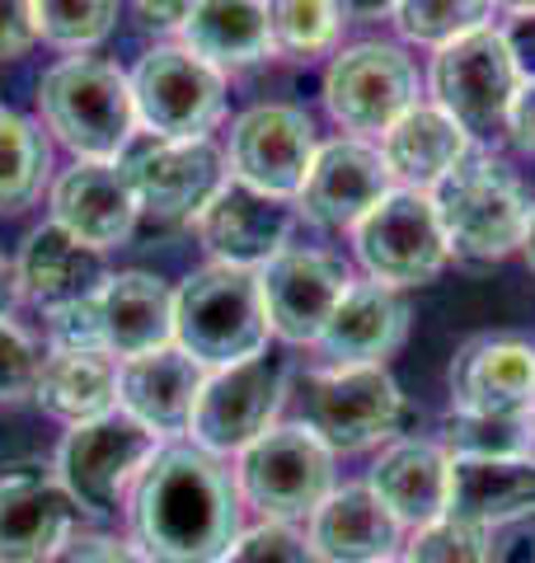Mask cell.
I'll use <instances>...</instances> for the list:
<instances>
[{"instance_id":"4dcf8cb0","label":"cell","mask_w":535,"mask_h":563,"mask_svg":"<svg viewBox=\"0 0 535 563\" xmlns=\"http://www.w3.org/2000/svg\"><path fill=\"white\" fill-rule=\"evenodd\" d=\"M52 179V146L24 113L0 109V217H20L43 198Z\"/></svg>"},{"instance_id":"d4e9b609","label":"cell","mask_w":535,"mask_h":563,"mask_svg":"<svg viewBox=\"0 0 535 563\" xmlns=\"http://www.w3.org/2000/svg\"><path fill=\"white\" fill-rule=\"evenodd\" d=\"M14 273H20V296L29 306H39L43 314L89 301V296L109 282L103 254L80 244L76 235H66L57 221L29 231L20 258H14Z\"/></svg>"},{"instance_id":"c3c4849f","label":"cell","mask_w":535,"mask_h":563,"mask_svg":"<svg viewBox=\"0 0 535 563\" xmlns=\"http://www.w3.org/2000/svg\"><path fill=\"white\" fill-rule=\"evenodd\" d=\"M516 563H535V554H522V559H516Z\"/></svg>"},{"instance_id":"8d00e7d4","label":"cell","mask_w":535,"mask_h":563,"mask_svg":"<svg viewBox=\"0 0 535 563\" xmlns=\"http://www.w3.org/2000/svg\"><path fill=\"white\" fill-rule=\"evenodd\" d=\"M43 372V352L14 320H0V404L33 399Z\"/></svg>"},{"instance_id":"e0dca14e","label":"cell","mask_w":535,"mask_h":563,"mask_svg":"<svg viewBox=\"0 0 535 563\" xmlns=\"http://www.w3.org/2000/svg\"><path fill=\"white\" fill-rule=\"evenodd\" d=\"M137 188L128 161H76L52 184V221L89 250L128 244L137 231Z\"/></svg>"},{"instance_id":"bcb514c9","label":"cell","mask_w":535,"mask_h":563,"mask_svg":"<svg viewBox=\"0 0 535 563\" xmlns=\"http://www.w3.org/2000/svg\"><path fill=\"white\" fill-rule=\"evenodd\" d=\"M522 254H526V268L535 273V207H531V221H526V235H522Z\"/></svg>"},{"instance_id":"f546056e","label":"cell","mask_w":535,"mask_h":563,"mask_svg":"<svg viewBox=\"0 0 535 563\" xmlns=\"http://www.w3.org/2000/svg\"><path fill=\"white\" fill-rule=\"evenodd\" d=\"M39 409L62 418L66 428L95 422L118 409V362L109 352H85V347H52L39 372Z\"/></svg>"},{"instance_id":"7a4b0ae2","label":"cell","mask_w":535,"mask_h":563,"mask_svg":"<svg viewBox=\"0 0 535 563\" xmlns=\"http://www.w3.org/2000/svg\"><path fill=\"white\" fill-rule=\"evenodd\" d=\"M268 310L259 273L207 263L174 291V347H184L203 372H221L249 357H263Z\"/></svg>"},{"instance_id":"d6986e66","label":"cell","mask_w":535,"mask_h":563,"mask_svg":"<svg viewBox=\"0 0 535 563\" xmlns=\"http://www.w3.org/2000/svg\"><path fill=\"white\" fill-rule=\"evenodd\" d=\"M207 372L184 347H160L146 357L118 362V409L132 413L155 437H188Z\"/></svg>"},{"instance_id":"ee69618b","label":"cell","mask_w":535,"mask_h":563,"mask_svg":"<svg viewBox=\"0 0 535 563\" xmlns=\"http://www.w3.org/2000/svg\"><path fill=\"white\" fill-rule=\"evenodd\" d=\"M20 273H14V258L0 254V320H10L14 306H20Z\"/></svg>"},{"instance_id":"3957f363","label":"cell","mask_w":535,"mask_h":563,"mask_svg":"<svg viewBox=\"0 0 535 563\" xmlns=\"http://www.w3.org/2000/svg\"><path fill=\"white\" fill-rule=\"evenodd\" d=\"M39 113L76 161H122L137 136L132 80L99 57L52 66L39 80Z\"/></svg>"},{"instance_id":"52a82bcc","label":"cell","mask_w":535,"mask_h":563,"mask_svg":"<svg viewBox=\"0 0 535 563\" xmlns=\"http://www.w3.org/2000/svg\"><path fill=\"white\" fill-rule=\"evenodd\" d=\"M433 207L451 254L466 258H507L512 250H522L531 221L522 184L498 161H474V155L433 188Z\"/></svg>"},{"instance_id":"f6af8a7d","label":"cell","mask_w":535,"mask_h":563,"mask_svg":"<svg viewBox=\"0 0 535 563\" xmlns=\"http://www.w3.org/2000/svg\"><path fill=\"white\" fill-rule=\"evenodd\" d=\"M400 0H343V10L357 14V20H376V14H390Z\"/></svg>"},{"instance_id":"4316f807","label":"cell","mask_w":535,"mask_h":563,"mask_svg":"<svg viewBox=\"0 0 535 563\" xmlns=\"http://www.w3.org/2000/svg\"><path fill=\"white\" fill-rule=\"evenodd\" d=\"M367 488L390 507L400 526H427L446 517V498H451V455L437 442L423 437H400L390 442L376 465L367 474Z\"/></svg>"},{"instance_id":"7dc6e473","label":"cell","mask_w":535,"mask_h":563,"mask_svg":"<svg viewBox=\"0 0 535 563\" xmlns=\"http://www.w3.org/2000/svg\"><path fill=\"white\" fill-rule=\"evenodd\" d=\"M507 10H516V14H535V0H503Z\"/></svg>"},{"instance_id":"60d3db41","label":"cell","mask_w":535,"mask_h":563,"mask_svg":"<svg viewBox=\"0 0 535 563\" xmlns=\"http://www.w3.org/2000/svg\"><path fill=\"white\" fill-rule=\"evenodd\" d=\"M39 43L33 0H0V62H14Z\"/></svg>"},{"instance_id":"d6a6232c","label":"cell","mask_w":535,"mask_h":563,"mask_svg":"<svg viewBox=\"0 0 535 563\" xmlns=\"http://www.w3.org/2000/svg\"><path fill=\"white\" fill-rule=\"evenodd\" d=\"M395 29L418 47H446L466 33L484 29L493 14V0H400Z\"/></svg>"},{"instance_id":"83f0119b","label":"cell","mask_w":535,"mask_h":563,"mask_svg":"<svg viewBox=\"0 0 535 563\" xmlns=\"http://www.w3.org/2000/svg\"><path fill=\"white\" fill-rule=\"evenodd\" d=\"M446 512L484 531L535 517V455H451Z\"/></svg>"},{"instance_id":"f35d334b","label":"cell","mask_w":535,"mask_h":563,"mask_svg":"<svg viewBox=\"0 0 535 563\" xmlns=\"http://www.w3.org/2000/svg\"><path fill=\"white\" fill-rule=\"evenodd\" d=\"M99 296V291H95ZM95 296L76 306H62V310H47V339L52 347H85V352H103L99 343V310H95Z\"/></svg>"},{"instance_id":"30bf717a","label":"cell","mask_w":535,"mask_h":563,"mask_svg":"<svg viewBox=\"0 0 535 563\" xmlns=\"http://www.w3.org/2000/svg\"><path fill=\"white\" fill-rule=\"evenodd\" d=\"M137 122L155 141H198L226 113V76L184 43L151 47L132 70Z\"/></svg>"},{"instance_id":"7402d4cb","label":"cell","mask_w":535,"mask_h":563,"mask_svg":"<svg viewBox=\"0 0 535 563\" xmlns=\"http://www.w3.org/2000/svg\"><path fill=\"white\" fill-rule=\"evenodd\" d=\"M408 306L385 282H348L343 301L334 306L315 347L329 366H385V357L404 343Z\"/></svg>"},{"instance_id":"f907efd6","label":"cell","mask_w":535,"mask_h":563,"mask_svg":"<svg viewBox=\"0 0 535 563\" xmlns=\"http://www.w3.org/2000/svg\"><path fill=\"white\" fill-rule=\"evenodd\" d=\"M385 563H404V559H385Z\"/></svg>"},{"instance_id":"ac0fdd59","label":"cell","mask_w":535,"mask_h":563,"mask_svg":"<svg viewBox=\"0 0 535 563\" xmlns=\"http://www.w3.org/2000/svg\"><path fill=\"white\" fill-rule=\"evenodd\" d=\"M390 188L395 179H390L381 151L367 146L362 136H338L319 146L306 184L296 192V211L325 231H352Z\"/></svg>"},{"instance_id":"5bb4252c","label":"cell","mask_w":535,"mask_h":563,"mask_svg":"<svg viewBox=\"0 0 535 563\" xmlns=\"http://www.w3.org/2000/svg\"><path fill=\"white\" fill-rule=\"evenodd\" d=\"M348 268L343 258H334L325 250H282L273 263L259 268L263 287V310L268 329L282 343H315L325 333L334 306L348 291Z\"/></svg>"},{"instance_id":"2e32d148","label":"cell","mask_w":535,"mask_h":563,"mask_svg":"<svg viewBox=\"0 0 535 563\" xmlns=\"http://www.w3.org/2000/svg\"><path fill=\"white\" fill-rule=\"evenodd\" d=\"M296 211L292 202L268 198V192L249 184H221L217 198L198 211V240L211 254V263H230V268L259 273L263 263H273L292 240Z\"/></svg>"},{"instance_id":"5b68a950","label":"cell","mask_w":535,"mask_h":563,"mask_svg":"<svg viewBox=\"0 0 535 563\" xmlns=\"http://www.w3.org/2000/svg\"><path fill=\"white\" fill-rule=\"evenodd\" d=\"M526 70L512 47V33L503 29H474L466 38L437 47L427 85H433V103L451 113L470 136H489L507 128V109L516 90H522Z\"/></svg>"},{"instance_id":"9a60e30c","label":"cell","mask_w":535,"mask_h":563,"mask_svg":"<svg viewBox=\"0 0 535 563\" xmlns=\"http://www.w3.org/2000/svg\"><path fill=\"white\" fill-rule=\"evenodd\" d=\"M128 174L141 217L160 225H178V221H198V211L217 198V188L226 184V161L211 146V136L155 141V146L132 155Z\"/></svg>"},{"instance_id":"e575fe53","label":"cell","mask_w":535,"mask_h":563,"mask_svg":"<svg viewBox=\"0 0 535 563\" xmlns=\"http://www.w3.org/2000/svg\"><path fill=\"white\" fill-rule=\"evenodd\" d=\"M531 413H451L446 455H531Z\"/></svg>"},{"instance_id":"cb8c5ba5","label":"cell","mask_w":535,"mask_h":563,"mask_svg":"<svg viewBox=\"0 0 535 563\" xmlns=\"http://www.w3.org/2000/svg\"><path fill=\"white\" fill-rule=\"evenodd\" d=\"M404 526L367 484L334 488L310 512L306 540L319 563H385L400 550Z\"/></svg>"},{"instance_id":"f1b7e54d","label":"cell","mask_w":535,"mask_h":563,"mask_svg":"<svg viewBox=\"0 0 535 563\" xmlns=\"http://www.w3.org/2000/svg\"><path fill=\"white\" fill-rule=\"evenodd\" d=\"M184 47L217 70L254 66L273 57V20H268V0H198L188 20L178 24Z\"/></svg>"},{"instance_id":"7bdbcfd3","label":"cell","mask_w":535,"mask_h":563,"mask_svg":"<svg viewBox=\"0 0 535 563\" xmlns=\"http://www.w3.org/2000/svg\"><path fill=\"white\" fill-rule=\"evenodd\" d=\"M198 5V0H137V10L146 14L155 29H178L188 20V10Z\"/></svg>"},{"instance_id":"9c48e42d","label":"cell","mask_w":535,"mask_h":563,"mask_svg":"<svg viewBox=\"0 0 535 563\" xmlns=\"http://www.w3.org/2000/svg\"><path fill=\"white\" fill-rule=\"evenodd\" d=\"M352 244L371 282L385 287H423L451 263V244L437 221L433 192L390 188L385 198L352 225Z\"/></svg>"},{"instance_id":"ba28073f","label":"cell","mask_w":535,"mask_h":563,"mask_svg":"<svg viewBox=\"0 0 535 563\" xmlns=\"http://www.w3.org/2000/svg\"><path fill=\"white\" fill-rule=\"evenodd\" d=\"M404 395L385 366H329L301 385V422L334 455H352L395 437Z\"/></svg>"},{"instance_id":"8fae6325","label":"cell","mask_w":535,"mask_h":563,"mask_svg":"<svg viewBox=\"0 0 535 563\" xmlns=\"http://www.w3.org/2000/svg\"><path fill=\"white\" fill-rule=\"evenodd\" d=\"M287 404V366L263 357H249L221 372H207L198 409H193L188 437L193 446H203L211 455H240L249 442L273 428V418Z\"/></svg>"},{"instance_id":"4fadbf2b","label":"cell","mask_w":535,"mask_h":563,"mask_svg":"<svg viewBox=\"0 0 535 563\" xmlns=\"http://www.w3.org/2000/svg\"><path fill=\"white\" fill-rule=\"evenodd\" d=\"M319 155V136L306 109L296 103H259L230 128V179L268 192V198L296 202L301 184Z\"/></svg>"},{"instance_id":"6da1fadb","label":"cell","mask_w":535,"mask_h":563,"mask_svg":"<svg viewBox=\"0 0 535 563\" xmlns=\"http://www.w3.org/2000/svg\"><path fill=\"white\" fill-rule=\"evenodd\" d=\"M244 498L221 455L165 442L128 493L132 544L151 563H221L244 536Z\"/></svg>"},{"instance_id":"d590c367","label":"cell","mask_w":535,"mask_h":563,"mask_svg":"<svg viewBox=\"0 0 535 563\" xmlns=\"http://www.w3.org/2000/svg\"><path fill=\"white\" fill-rule=\"evenodd\" d=\"M404 550H408L404 563H493V544L484 526L460 521L451 512L418 526Z\"/></svg>"},{"instance_id":"484cf974","label":"cell","mask_w":535,"mask_h":563,"mask_svg":"<svg viewBox=\"0 0 535 563\" xmlns=\"http://www.w3.org/2000/svg\"><path fill=\"white\" fill-rule=\"evenodd\" d=\"M381 161L395 188L433 192L470 161V132L437 103H414L395 128L381 136Z\"/></svg>"},{"instance_id":"603a6c76","label":"cell","mask_w":535,"mask_h":563,"mask_svg":"<svg viewBox=\"0 0 535 563\" xmlns=\"http://www.w3.org/2000/svg\"><path fill=\"white\" fill-rule=\"evenodd\" d=\"M99 343L113 362H132L174 343V291L151 273H109L95 296Z\"/></svg>"},{"instance_id":"b9f144b4","label":"cell","mask_w":535,"mask_h":563,"mask_svg":"<svg viewBox=\"0 0 535 563\" xmlns=\"http://www.w3.org/2000/svg\"><path fill=\"white\" fill-rule=\"evenodd\" d=\"M507 141L522 155H535V76L522 80V90H516L512 109H507Z\"/></svg>"},{"instance_id":"ab89813d","label":"cell","mask_w":535,"mask_h":563,"mask_svg":"<svg viewBox=\"0 0 535 563\" xmlns=\"http://www.w3.org/2000/svg\"><path fill=\"white\" fill-rule=\"evenodd\" d=\"M52 563H151V559L132 540H118V536H70L52 554Z\"/></svg>"},{"instance_id":"7c38bea8","label":"cell","mask_w":535,"mask_h":563,"mask_svg":"<svg viewBox=\"0 0 535 563\" xmlns=\"http://www.w3.org/2000/svg\"><path fill=\"white\" fill-rule=\"evenodd\" d=\"M418 103V70L395 43H352L325 70V109L357 136H385Z\"/></svg>"},{"instance_id":"74e56055","label":"cell","mask_w":535,"mask_h":563,"mask_svg":"<svg viewBox=\"0 0 535 563\" xmlns=\"http://www.w3.org/2000/svg\"><path fill=\"white\" fill-rule=\"evenodd\" d=\"M221 563H319V559L310 550V540L292 531L287 521H263L254 531H244Z\"/></svg>"},{"instance_id":"ffe728a7","label":"cell","mask_w":535,"mask_h":563,"mask_svg":"<svg viewBox=\"0 0 535 563\" xmlns=\"http://www.w3.org/2000/svg\"><path fill=\"white\" fill-rule=\"evenodd\" d=\"M76 503L43 470H20L0 479V563H52L70 540Z\"/></svg>"},{"instance_id":"44dd1931","label":"cell","mask_w":535,"mask_h":563,"mask_svg":"<svg viewBox=\"0 0 535 563\" xmlns=\"http://www.w3.org/2000/svg\"><path fill=\"white\" fill-rule=\"evenodd\" d=\"M451 404L460 413H531L535 347L503 333L470 339L451 362Z\"/></svg>"},{"instance_id":"8992f818","label":"cell","mask_w":535,"mask_h":563,"mask_svg":"<svg viewBox=\"0 0 535 563\" xmlns=\"http://www.w3.org/2000/svg\"><path fill=\"white\" fill-rule=\"evenodd\" d=\"M165 446V437L141 428L132 413H103L95 422L70 428L57 446V484L70 493L76 512L109 517L118 503L132 493L141 470L155 461V451Z\"/></svg>"},{"instance_id":"277c9868","label":"cell","mask_w":535,"mask_h":563,"mask_svg":"<svg viewBox=\"0 0 535 563\" xmlns=\"http://www.w3.org/2000/svg\"><path fill=\"white\" fill-rule=\"evenodd\" d=\"M236 484L263 521H310L334 493V451L306 422H273L236 455Z\"/></svg>"},{"instance_id":"1f68e13d","label":"cell","mask_w":535,"mask_h":563,"mask_svg":"<svg viewBox=\"0 0 535 563\" xmlns=\"http://www.w3.org/2000/svg\"><path fill=\"white\" fill-rule=\"evenodd\" d=\"M268 20H273V52L292 62L329 57L343 38L348 10L343 0H268Z\"/></svg>"},{"instance_id":"836d02e7","label":"cell","mask_w":535,"mask_h":563,"mask_svg":"<svg viewBox=\"0 0 535 563\" xmlns=\"http://www.w3.org/2000/svg\"><path fill=\"white\" fill-rule=\"evenodd\" d=\"M39 38L62 52L99 47L118 24V0H33Z\"/></svg>"},{"instance_id":"681fc988","label":"cell","mask_w":535,"mask_h":563,"mask_svg":"<svg viewBox=\"0 0 535 563\" xmlns=\"http://www.w3.org/2000/svg\"><path fill=\"white\" fill-rule=\"evenodd\" d=\"M531 428H535V404H531Z\"/></svg>"}]
</instances>
